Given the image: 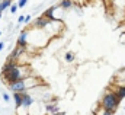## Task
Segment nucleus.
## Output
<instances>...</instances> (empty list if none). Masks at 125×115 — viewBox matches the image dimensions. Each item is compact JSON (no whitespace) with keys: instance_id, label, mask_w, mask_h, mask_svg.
<instances>
[{"instance_id":"1","label":"nucleus","mask_w":125,"mask_h":115,"mask_svg":"<svg viewBox=\"0 0 125 115\" xmlns=\"http://www.w3.org/2000/svg\"><path fill=\"white\" fill-rule=\"evenodd\" d=\"M119 101L121 99H119L118 93H108L102 99V106L105 108V111H114V109H116Z\"/></svg>"},{"instance_id":"2","label":"nucleus","mask_w":125,"mask_h":115,"mask_svg":"<svg viewBox=\"0 0 125 115\" xmlns=\"http://www.w3.org/2000/svg\"><path fill=\"white\" fill-rule=\"evenodd\" d=\"M6 76H7V80L10 83H13L16 80H22V73H21V69L19 67H13L9 73H6Z\"/></svg>"},{"instance_id":"3","label":"nucleus","mask_w":125,"mask_h":115,"mask_svg":"<svg viewBox=\"0 0 125 115\" xmlns=\"http://www.w3.org/2000/svg\"><path fill=\"white\" fill-rule=\"evenodd\" d=\"M10 89H12L13 92H25L26 85H25L23 80H16V82H13V83L10 85Z\"/></svg>"},{"instance_id":"4","label":"nucleus","mask_w":125,"mask_h":115,"mask_svg":"<svg viewBox=\"0 0 125 115\" xmlns=\"http://www.w3.org/2000/svg\"><path fill=\"white\" fill-rule=\"evenodd\" d=\"M22 93L23 92H13V101L16 104V108L22 106Z\"/></svg>"},{"instance_id":"5","label":"nucleus","mask_w":125,"mask_h":115,"mask_svg":"<svg viewBox=\"0 0 125 115\" xmlns=\"http://www.w3.org/2000/svg\"><path fill=\"white\" fill-rule=\"evenodd\" d=\"M32 104V96L26 95V93H22V106H29Z\"/></svg>"},{"instance_id":"6","label":"nucleus","mask_w":125,"mask_h":115,"mask_svg":"<svg viewBox=\"0 0 125 115\" xmlns=\"http://www.w3.org/2000/svg\"><path fill=\"white\" fill-rule=\"evenodd\" d=\"M26 36H28V34H26V32H22V34H21L19 41H18L21 47H25V45H26Z\"/></svg>"},{"instance_id":"7","label":"nucleus","mask_w":125,"mask_h":115,"mask_svg":"<svg viewBox=\"0 0 125 115\" xmlns=\"http://www.w3.org/2000/svg\"><path fill=\"white\" fill-rule=\"evenodd\" d=\"M47 23H48V19H47V18H41V19H36V22H35V25H36V26H41V28H44Z\"/></svg>"},{"instance_id":"8","label":"nucleus","mask_w":125,"mask_h":115,"mask_svg":"<svg viewBox=\"0 0 125 115\" xmlns=\"http://www.w3.org/2000/svg\"><path fill=\"white\" fill-rule=\"evenodd\" d=\"M13 67H16V64H15V63H9V64H6V66L3 67V73H9Z\"/></svg>"},{"instance_id":"9","label":"nucleus","mask_w":125,"mask_h":115,"mask_svg":"<svg viewBox=\"0 0 125 115\" xmlns=\"http://www.w3.org/2000/svg\"><path fill=\"white\" fill-rule=\"evenodd\" d=\"M47 111H48L50 114H55V112L58 111V108H57L55 105H48V106H47Z\"/></svg>"},{"instance_id":"10","label":"nucleus","mask_w":125,"mask_h":115,"mask_svg":"<svg viewBox=\"0 0 125 115\" xmlns=\"http://www.w3.org/2000/svg\"><path fill=\"white\" fill-rule=\"evenodd\" d=\"M71 0H62V3H61V6L62 7H65V9H68V7H71Z\"/></svg>"},{"instance_id":"11","label":"nucleus","mask_w":125,"mask_h":115,"mask_svg":"<svg viewBox=\"0 0 125 115\" xmlns=\"http://www.w3.org/2000/svg\"><path fill=\"white\" fill-rule=\"evenodd\" d=\"M52 12H54V9H48L44 15H45V18L47 19H52Z\"/></svg>"},{"instance_id":"12","label":"nucleus","mask_w":125,"mask_h":115,"mask_svg":"<svg viewBox=\"0 0 125 115\" xmlns=\"http://www.w3.org/2000/svg\"><path fill=\"white\" fill-rule=\"evenodd\" d=\"M10 1H12V0H3V1H0V3H1V7H3V10H4L6 7H9V6H10Z\"/></svg>"},{"instance_id":"13","label":"nucleus","mask_w":125,"mask_h":115,"mask_svg":"<svg viewBox=\"0 0 125 115\" xmlns=\"http://www.w3.org/2000/svg\"><path fill=\"white\" fill-rule=\"evenodd\" d=\"M118 96H119V99L125 98V87H121V89L118 90Z\"/></svg>"},{"instance_id":"14","label":"nucleus","mask_w":125,"mask_h":115,"mask_svg":"<svg viewBox=\"0 0 125 115\" xmlns=\"http://www.w3.org/2000/svg\"><path fill=\"white\" fill-rule=\"evenodd\" d=\"M18 7H19V4H12V6H10V12H12V13H16Z\"/></svg>"},{"instance_id":"15","label":"nucleus","mask_w":125,"mask_h":115,"mask_svg":"<svg viewBox=\"0 0 125 115\" xmlns=\"http://www.w3.org/2000/svg\"><path fill=\"white\" fill-rule=\"evenodd\" d=\"M21 53H22V48H18V51H13V54H12V58L18 57V56H19Z\"/></svg>"},{"instance_id":"16","label":"nucleus","mask_w":125,"mask_h":115,"mask_svg":"<svg viewBox=\"0 0 125 115\" xmlns=\"http://www.w3.org/2000/svg\"><path fill=\"white\" fill-rule=\"evenodd\" d=\"M65 60H67V61H71V60H73V53H67V54H65Z\"/></svg>"},{"instance_id":"17","label":"nucleus","mask_w":125,"mask_h":115,"mask_svg":"<svg viewBox=\"0 0 125 115\" xmlns=\"http://www.w3.org/2000/svg\"><path fill=\"white\" fill-rule=\"evenodd\" d=\"M26 1H28V0H19V3H18V4H19V7H23V6L26 4Z\"/></svg>"},{"instance_id":"18","label":"nucleus","mask_w":125,"mask_h":115,"mask_svg":"<svg viewBox=\"0 0 125 115\" xmlns=\"http://www.w3.org/2000/svg\"><path fill=\"white\" fill-rule=\"evenodd\" d=\"M3 99H4V101H6V102H9V101H10V96H9V95H6V93H4V95H3Z\"/></svg>"},{"instance_id":"19","label":"nucleus","mask_w":125,"mask_h":115,"mask_svg":"<svg viewBox=\"0 0 125 115\" xmlns=\"http://www.w3.org/2000/svg\"><path fill=\"white\" fill-rule=\"evenodd\" d=\"M29 21H31V16H29V15H28V16H25V22H26V23H28V22H29Z\"/></svg>"},{"instance_id":"20","label":"nucleus","mask_w":125,"mask_h":115,"mask_svg":"<svg viewBox=\"0 0 125 115\" xmlns=\"http://www.w3.org/2000/svg\"><path fill=\"white\" fill-rule=\"evenodd\" d=\"M3 12V7H1V3H0V13Z\"/></svg>"},{"instance_id":"21","label":"nucleus","mask_w":125,"mask_h":115,"mask_svg":"<svg viewBox=\"0 0 125 115\" xmlns=\"http://www.w3.org/2000/svg\"><path fill=\"white\" fill-rule=\"evenodd\" d=\"M0 18H1V13H0Z\"/></svg>"}]
</instances>
